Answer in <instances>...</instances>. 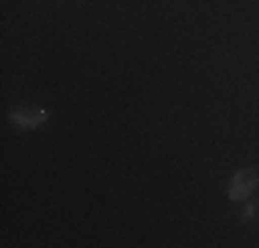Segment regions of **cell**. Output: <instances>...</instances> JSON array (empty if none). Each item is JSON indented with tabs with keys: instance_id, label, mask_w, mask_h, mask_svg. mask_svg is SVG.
Segmentation results:
<instances>
[{
	"instance_id": "6da1fadb",
	"label": "cell",
	"mask_w": 259,
	"mask_h": 248,
	"mask_svg": "<svg viewBox=\"0 0 259 248\" xmlns=\"http://www.w3.org/2000/svg\"><path fill=\"white\" fill-rule=\"evenodd\" d=\"M256 185H259V169H240L229 182V198L234 204L245 201V198L254 193Z\"/></svg>"
},
{
	"instance_id": "7a4b0ae2",
	"label": "cell",
	"mask_w": 259,
	"mask_h": 248,
	"mask_svg": "<svg viewBox=\"0 0 259 248\" xmlns=\"http://www.w3.org/2000/svg\"><path fill=\"white\" fill-rule=\"evenodd\" d=\"M9 119L14 121L17 127L36 130V127H41V124L50 119V113H47L45 108H11L9 110Z\"/></svg>"
},
{
	"instance_id": "3957f363",
	"label": "cell",
	"mask_w": 259,
	"mask_h": 248,
	"mask_svg": "<svg viewBox=\"0 0 259 248\" xmlns=\"http://www.w3.org/2000/svg\"><path fill=\"white\" fill-rule=\"evenodd\" d=\"M256 213H259V210H256V204H248V207L243 210V221H251Z\"/></svg>"
}]
</instances>
